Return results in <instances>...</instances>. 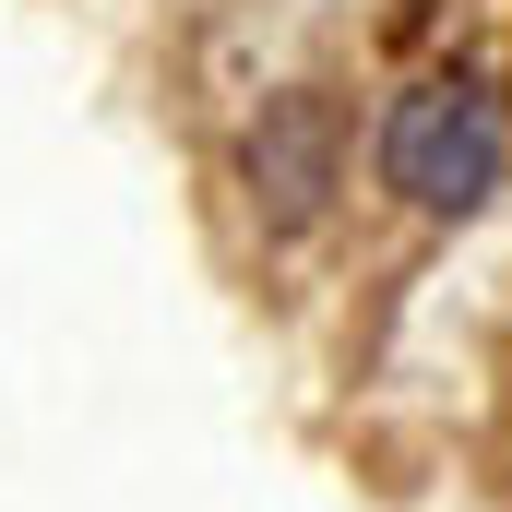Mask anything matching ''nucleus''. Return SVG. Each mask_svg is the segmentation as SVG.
<instances>
[{"label": "nucleus", "mask_w": 512, "mask_h": 512, "mask_svg": "<svg viewBox=\"0 0 512 512\" xmlns=\"http://www.w3.org/2000/svg\"><path fill=\"white\" fill-rule=\"evenodd\" d=\"M501 167H512V120H501V96H489L477 72H429V84L393 96L382 179L417 215H477V203L501 191Z\"/></svg>", "instance_id": "f257e3e1"}, {"label": "nucleus", "mask_w": 512, "mask_h": 512, "mask_svg": "<svg viewBox=\"0 0 512 512\" xmlns=\"http://www.w3.org/2000/svg\"><path fill=\"white\" fill-rule=\"evenodd\" d=\"M251 191H262L274 227H310V215H322V191H334V108H322V96H262Z\"/></svg>", "instance_id": "f03ea898"}]
</instances>
